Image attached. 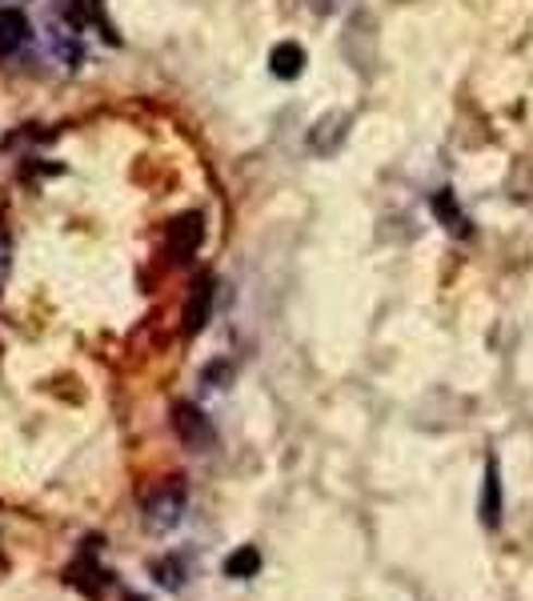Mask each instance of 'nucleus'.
<instances>
[{"instance_id": "nucleus-11", "label": "nucleus", "mask_w": 533, "mask_h": 601, "mask_svg": "<svg viewBox=\"0 0 533 601\" xmlns=\"http://www.w3.org/2000/svg\"><path fill=\"white\" fill-rule=\"evenodd\" d=\"M434 213L441 221H449L453 233H465V217H461V209L453 205V193H449V189H441V193L434 196Z\"/></svg>"}, {"instance_id": "nucleus-3", "label": "nucleus", "mask_w": 533, "mask_h": 601, "mask_svg": "<svg viewBox=\"0 0 533 601\" xmlns=\"http://www.w3.org/2000/svg\"><path fill=\"white\" fill-rule=\"evenodd\" d=\"M173 430L189 449H209L213 445V421L197 406H189V401H181L173 409Z\"/></svg>"}, {"instance_id": "nucleus-1", "label": "nucleus", "mask_w": 533, "mask_h": 601, "mask_svg": "<svg viewBox=\"0 0 533 601\" xmlns=\"http://www.w3.org/2000/svg\"><path fill=\"white\" fill-rule=\"evenodd\" d=\"M185 505H189V497H185V485H181V478H169V481H161L153 493H145V526L153 529V533H169V529L185 517Z\"/></svg>"}, {"instance_id": "nucleus-10", "label": "nucleus", "mask_w": 533, "mask_h": 601, "mask_svg": "<svg viewBox=\"0 0 533 601\" xmlns=\"http://www.w3.org/2000/svg\"><path fill=\"white\" fill-rule=\"evenodd\" d=\"M257 569H261V553L253 550V545H241V550H233L225 557V574L233 577V581H245V577H253Z\"/></svg>"}, {"instance_id": "nucleus-9", "label": "nucleus", "mask_w": 533, "mask_h": 601, "mask_svg": "<svg viewBox=\"0 0 533 601\" xmlns=\"http://www.w3.org/2000/svg\"><path fill=\"white\" fill-rule=\"evenodd\" d=\"M269 69H274V76H281V81H293V76H301V69H305V49L301 45H277L274 57H269Z\"/></svg>"}, {"instance_id": "nucleus-8", "label": "nucleus", "mask_w": 533, "mask_h": 601, "mask_svg": "<svg viewBox=\"0 0 533 601\" xmlns=\"http://www.w3.org/2000/svg\"><path fill=\"white\" fill-rule=\"evenodd\" d=\"M28 40V21L16 9H0V57H13L21 52V45Z\"/></svg>"}, {"instance_id": "nucleus-6", "label": "nucleus", "mask_w": 533, "mask_h": 601, "mask_svg": "<svg viewBox=\"0 0 533 601\" xmlns=\"http://www.w3.org/2000/svg\"><path fill=\"white\" fill-rule=\"evenodd\" d=\"M105 569L97 565V541H85V553H81V562L69 569V581L73 586H81V593H88V598H100V589H105Z\"/></svg>"}, {"instance_id": "nucleus-7", "label": "nucleus", "mask_w": 533, "mask_h": 601, "mask_svg": "<svg viewBox=\"0 0 533 601\" xmlns=\"http://www.w3.org/2000/svg\"><path fill=\"white\" fill-rule=\"evenodd\" d=\"M477 514H482V521L489 529L501 526V469H497L494 457L485 461V485H482V505H477Z\"/></svg>"}, {"instance_id": "nucleus-12", "label": "nucleus", "mask_w": 533, "mask_h": 601, "mask_svg": "<svg viewBox=\"0 0 533 601\" xmlns=\"http://www.w3.org/2000/svg\"><path fill=\"white\" fill-rule=\"evenodd\" d=\"M153 577H161L165 589H177L181 586V562H177V557H165V562L153 565Z\"/></svg>"}, {"instance_id": "nucleus-2", "label": "nucleus", "mask_w": 533, "mask_h": 601, "mask_svg": "<svg viewBox=\"0 0 533 601\" xmlns=\"http://www.w3.org/2000/svg\"><path fill=\"white\" fill-rule=\"evenodd\" d=\"M213 301H217V281L209 273L197 277V285L189 289V301H185V337H197L213 317Z\"/></svg>"}, {"instance_id": "nucleus-5", "label": "nucleus", "mask_w": 533, "mask_h": 601, "mask_svg": "<svg viewBox=\"0 0 533 601\" xmlns=\"http://www.w3.org/2000/svg\"><path fill=\"white\" fill-rule=\"evenodd\" d=\"M346 136H349V112H325L322 121L313 124L310 148L313 153H322V157H334Z\"/></svg>"}, {"instance_id": "nucleus-4", "label": "nucleus", "mask_w": 533, "mask_h": 601, "mask_svg": "<svg viewBox=\"0 0 533 601\" xmlns=\"http://www.w3.org/2000/svg\"><path fill=\"white\" fill-rule=\"evenodd\" d=\"M201 237H205V221H201V213H185V217H177L173 225H169V257L173 261H189L193 253H197Z\"/></svg>"}, {"instance_id": "nucleus-13", "label": "nucleus", "mask_w": 533, "mask_h": 601, "mask_svg": "<svg viewBox=\"0 0 533 601\" xmlns=\"http://www.w3.org/2000/svg\"><path fill=\"white\" fill-rule=\"evenodd\" d=\"M313 9H317V13H325V9H329V4H334V0H310Z\"/></svg>"}]
</instances>
